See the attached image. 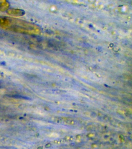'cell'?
<instances>
[{
    "instance_id": "cell-1",
    "label": "cell",
    "mask_w": 132,
    "mask_h": 149,
    "mask_svg": "<svg viewBox=\"0 0 132 149\" xmlns=\"http://www.w3.org/2000/svg\"><path fill=\"white\" fill-rule=\"evenodd\" d=\"M2 27L23 33L35 34L38 31L36 26L25 21L7 17H0Z\"/></svg>"
},
{
    "instance_id": "cell-3",
    "label": "cell",
    "mask_w": 132,
    "mask_h": 149,
    "mask_svg": "<svg viewBox=\"0 0 132 149\" xmlns=\"http://www.w3.org/2000/svg\"><path fill=\"white\" fill-rule=\"evenodd\" d=\"M10 6L9 2L7 1H2L0 3V10L1 11H5L8 10Z\"/></svg>"
},
{
    "instance_id": "cell-2",
    "label": "cell",
    "mask_w": 132,
    "mask_h": 149,
    "mask_svg": "<svg viewBox=\"0 0 132 149\" xmlns=\"http://www.w3.org/2000/svg\"><path fill=\"white\" fill-rule=\"evenodd\" d=\"M8 15L10 16H15V17H20L25 15V12L24 10L19 9H10L7 11Z\"/></svg>"
}]
</instances>
